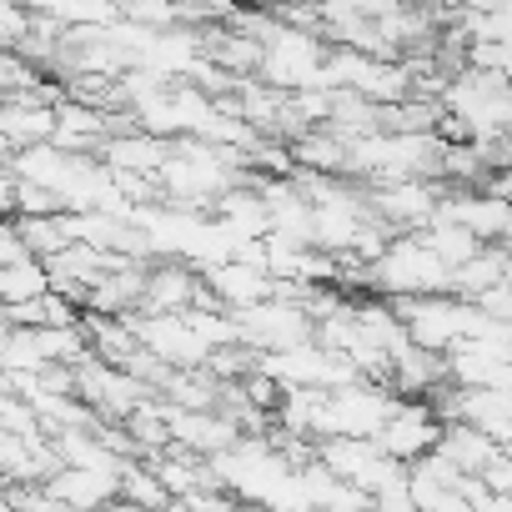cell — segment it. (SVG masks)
Returning <instances> with one entry per match:
<instances>
[{
	"label": "cell",
	"mask_w": 512,
	"mask_h": 512,
	"mask_svg": "<svg viewBox=\"0 0 512 512\" xmlns=\"http://www.w3.org/2000/svg\"><path fill=\"white\" fill-rule=\"evenodd\" d=\"M447 362H452V382H457V387H487V392H492L497 372L507 367V362H497L482 342H457Z\"/></svg>",
	"instance_id": "cell-14"
},
{
	"label": "cell",
	"mask_w": 512,
	"mask_h": 512,
	"mask_svg": "<svg viewBox=\"0 0 512 512\" xmlns=\"http://www.w3.org/2000/svg\"><path fill=\"white\" fill-rule=\"evenodd\" d=\"M41 81H46V71H36L26 56L0 51V101H6V96H26V91L41 86Z\"/></svg>",
	"instance_id": "cell-19"
},
{
	"label": "cell",
	"mask_w": 512,
	"mask_h": 512,
	"mask_svg": "<svg viewBox=\"0 0 512 512\" xmlns=\"http://www.w3.org/2000/svg\"><path fill=\"white\" fill-rule=\"evenodd\" d=\"M362 96H367L372 106H407V101H412V71H407V61L377 66L372 81L362 86Z\"/></svg>",
	"instance_id": "cell-17"
},
{
	"label": "cell",
	"mask_w": 512,
	"mask_h": 512,
	"mask_svg": "<svg viewBox=\"0 0 512 512\" xmlns=\"http://www.w3.org/2000/svg\"><path fill=\"white\" fill-rule=\"evenodd\" d=\"M482 482H487L497 497H512V457H502V452H497V457H492V467L482 472Z\"/></svg>",
	"instance_id": "cell-24"
},
{
	"label": "cell",
	"mask_w": 512,
	"mask_h": 512,
	"mask_svg": "<svg viewBox=\"0 0 512 512\" xmlns=\"http://www.w3.org/2000/svg\"><path fill=\"white\" fill-rule=\"evenodd\" d=\"M437 442H442V422H437L432 402H397L392 422H387L382 437H377V447H382L387 457H397L402 467H417L422 457H432Z\"/></svg>",
	"instance_id": "cell-2"
},
{
	"label": "cell",
	"mask_w": 512,
	"mask_h": 512,
	"mask_svg": "<svg viewBox=\"0 0 512 512\" xmlns=\"http://www.w3.org/2000/svg\"><path fill=\"white\" fill-rule=\"evenodd\" d=\"M507 287H512V272H507Z\"/></svg>",
	"instance_id": "cell-28"
},
{
	"label": "cell",
	"mask_w": 512,
	"mask_h": 512,
	"mask_svg": "<svg viewBox=\"0 0 512 512\" xmlns=\"http://www.w3.org/2000/svg\"><path fill=\"white\" fill-rule=\"evenodd\" d=\"M81 327H86V337H91V352H96L106 367H126V362L141 352V337L131 332L126 317H86Z\"/></svg>",
	"instance_id": "cell-10"
},
{
	"label": "cell",
	"mask_w": 512,
	"mask_h": 512,
	"mask_svg": "<svg viewBox=\"0 0 512 512\" xmlns=\"http://www.w3.org/2000/svg\"><path fill=\"white\" fill-rule=\"evenodd\" d=\"M46 492L76 512H106L111 502H121V477H106V472H81V467H61Z\"/></svg>",
	"instance_id": "cell-5"
},
{
	"label": "cell",
	"mask_w": 512,
	"mask_h": 512,
	"mask_svg": "<svg viewBox=\"0 0 512 512\" xmlns=\"http://www.w3.org/2000/svg\"><path fill=\"white\" fill-rule=\"evenodd\" d=\"M437 457L452 462L462 477H482L492 467V457H497V442L487 432L467 427V422H447L442 427V442H437Z\"/></svg>",
	"instance_id": "cell-7"
},
{
	"label": "cell",
	"mask_w": 512,
	"mask_h": 512,
	"mask_svg": "<svg viewBox=\"0 0 512 512\" xmlns=\"http://www.w3.org/2000/svg\"><path fill=\"white\" fill-rule=\"evenodd\" d=\"M201 56L221 71H231L236 81H251V76H262L267 66V46L246 36V31H231V26H206L201 31Z\"/></svg>",
	"instance_id": "cell-4"
},
{
	"label": "cell",
	"mask_w": 512,
	"mask_h": 512,
	"mask_svg": "<svg viewBox=\"0 0 512 512\" xmlns=\"http://www.w3.org/2000/svg\"><path fill=\"white\" fill-rule=\"evenodd\" d=\"M121 372H126V377H136V382H141L146 392H156V397H161V392L171 387V377H176V367H171V362H161V357H156V352H146V347H141Z\"/></svg>",
	"instance_id": "cell-20"
},
{
	"label": "cell",
	"mask_w": 512,
	"mask_h": 512,
	"mask_svg": "<svg viewBox=\"0 0 512 512\" xmlns=\"http://www.w3.org/2000/svg\"><path fill=\"white\" fill-rule=\"evenodd\" d=\"M377 457H382V447L377 442H362V437H327V442H317V462L332 477H342V482H357Z\"/></svg>",
	"instance_id": "cell-11"
},
{
	"label": "cell",
	"mask_w": 512,
	"mask_h": 512,
	"mask_svg": "<svg viewBox=\"0 0 512 512\" xmlns=\"http://www.w3.org/2000/svg\"><path fill=\"white\" fill-rule=\"evenodd\" d=\"M372 502H377V512H417V502H412V492H407V482H397V487H387V492H377Z\"/></svg>",
	"instance_id": "cell-26"
},
{
	"label": "cell",
	"mask_w": 512,
	"mask_h": 512,
	"mask_svg": "<svg viewBox=\"0 0 512 512\" xmlns=\"http://www.w3.org/2000/svg\"><path fill=\"white\" fill-rule=\"evenodd\" d=\"M176 156V141H156V136H126V141H111L106 146V166L111 171H141V176H161L166 161Z\"/></svg>",
	"instance_id": "cell-8"
},
{
	"label": "cell",
	"mask_w": 512,
	"mask_h": 512,
	"mask_svg": "<svg viewBox=\"0 0 512 512\" xmlns=\"http://www.w3.org/2000/svg\"><path fill=\"white\" fill-rule=\"evenodd\" d=\"M507 81H512V71H507Z\"/></svg>",
	"instance_id": "cell-29"
},
{
	"label": "cell",
	"mask_w": 512,
	"mask_h": 512,
	"mask_svg": "<svg viewBox=\"0 0 512 512\" xmlns=\"http://www.w3.org/2000/svg\"><path fill=\"white\" fill-rule=\"evenodd\" d=\"M196 287H201V272L191 262H181V256H171V262H156L151 267V282H146V302L141 312L146 317H186L196 307Z\"/></svg>",
	"instance_id": "cell-3"
},
{
	"label": "cell",
	"mask_w": 512,
	"mask_h": 512,
	"mask_svg": "<svg viewBox=\"0 0 512 512\" xmlns=\"http://www.w3.org/2000/svg\"><path fill=\"white\" fill-rule=\"evenodd\" d=\"M121 502H131V507H141V512H166L176 497L166 492V482H161L151 467L126 462V472H121Z\"/></svg>",
	"instance_id": "cell-16"
},
{
	"label": "cell",
	"mask_w": 512,
	"mask_h": 512,
	"mask_svg": "<svg viewBox=\"0 0 512 512\" xmlns=\"http://www.w3.org/2000/svg\"><path fill=\"white\" fill-rule=\"evenodd\" d=\"M231 262H241V267H251V272H267V236H262V241H236Z\"/></svg>",
	"instance_id": "cell-25"
},
{
	"label": "cell",
	"mask_w": 512,
	"mask_h": 512,
	"mask_svg": "<svg viewBox=\"0 0 512 512\" xmlns=\"http://www.w3.org/2000/svg\"><path fill=\"white\" fill-rule=\"evenodd\" d=\"M412 236H417V241H422V246L437 256V262H447L452 272H462L467 262H477V256L487 251V246H482V241H477L467 226H457V221H442V216H437L427 231H412Z\"/></svg>",
	"instance_id": "cell-9"
},
{
	"label": "cell",
	"mask_w": 512,
	"mask_h": 512,
	"mask_svg": "<svg viewBox=\"0 0 512 512\" xmlns=\"http://www.w3.org/2000/svg\"><path fill=\"white\" fill-rule=\"evenodd\" d=\"M507 272H512V256H507L502 246H487L477 262H467V267L457 272V302H477V297H487L492 287H507Z\"/></svg>",
	"instance_id": "cell-13"
},
{
	"label": "cell",
	"mask_w": 512,
	"mask_h": 512,
	"mask_svg": "<svg viewBox=\"0 0 512 512\" xmlns=\"http://www.w3.org/2000/svg\"><path fill=\"white\" fill-rule=\"evenodd\" d=\"M206 282H211V292L226 302V312H251V307H267L272 302V277L267 272H251V267H241V262H226V267H211V272H201Z\"/></svg>",
	"instance_id": "cell-6"
},
{
	"label": "cell",
	"mask_w": 512,
	"mask_h": 512,
	"mask_svg": "<svg viewBox=\"0 0 512 512\" xmlns=\"http://www.w3.org/2000/svg\"><path fill=\"white\" fill-rule=\"evenodd\" d=\"M442 512H472V507H467V502H462V497H457V492H452V497H447V507H442Z\"/></svg>",
	"instance_id": "cell-27"
},
{
	"label": "cell",
	"mask_w": 512,
	"mask_h": 512,
	"mask_svg": "<svg viewBox=\"0 0 512 512\" xmlns=\"http://www.w3.org/2000/svg\"><path fill=\"white\" fill-rule=\"evenodd\" d=\"M41 297H51V267L46 262H26V267L0 272V307H21V302H41Z\"/></svg>",
	"instance_id": "cell-15"
},
{
	"label": "cell",
	"mask_w": 512,
	"mask_h": 512,
	"mask_svg": "<svg viewBox=\"0 0 512 512\" xmlns=\"http://www.w3.org/2000/svg\"><path fill=\"white\" fill-rule=\"evenodd\" d=\"M241 322V342L251 352H302V347H317V322L302 312V307H287V302H267V307H251L236 317Z\"/></svg>",
	"instance_id": "cell-1"
},
{
	"label": "cell",
	"mask_w": 512,
	"mask_h": 512,
	"mask_svg": "<svg viewBox=\"0 0 512 512\" xmlns=\"http://www.w3.org/2000/svg\"><path fill=\"white\" fill-rule=\"evenodd\" d=\"M241 387H246V397H251V407H256V412H272V417H277V412H282V402H287V387H282V382H272V377H262V372H251Z\"/></svg>",
	"instance_id": "cell-21"
},
{
	"label": "cell",
	"mask_w": 512,
	"mask_h": 512,
	"mask_svg": "<svg viewBox=\"0 0 512 512\" xmlns=\"http://www.w3.org/2000/svg\"><path fill=\"white\" fill-rule=\"evenodd\" d=\"M26 262H36V256H31V246L21 241L16 221H6V236H0V272H6V267H26Z\"/></svg>",
	"instance_id": "cell-22"
},
{
	"label": "cell",
	"mask_w": 512,
	"mask_h": 512,
	"mask_svg": "<svg viewBox=\"0 0 512 512\" xmlns=\"http://www.w3.org/2000/svg\"><path fill=\"white\" fill-rule=\"evenodd\" d=\"M256 362H262V352H251V347H216L206 357V372L216 382H246L256 372Z\"/></svg>",
	"instance_id": "cell-18"
},
{
	"label": "cell",
	"mask_w": 512,
	"mask_h": 512,
	"mask_svg": "<svg viewBox=\"0 0 512 512\" xmlns=\"http://www.w3.org/2000/svg\"><path fill=\"white\" fill-rule=\"evenodd\" d=\"M457 497H462L472 512H492V507H497V492H492L482 477H462V482H457Z\"/></svg>",
	"instance_id": "cell-23"
},
{
	"label": "cell",
	"mask_w": 512,
	"mask_h": 512,
	"mask_svg": "<svg viewBox=\"0 0 512 512\" xmlns=\"http://www.w3.org/2000/svg\"><path fill=\"white\" fill-rule=\"evenodd\" d=\"M6 171H11V176H21V181H31V186L61 191V181H66V171H71V156L51 141V146H31V151L11 156V161H6Z\"/></svg>",
	"instance_id": "cell-12"
}]
</instances>
